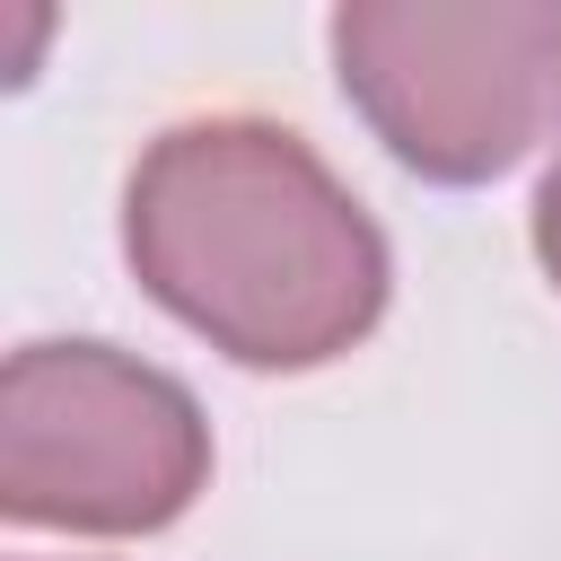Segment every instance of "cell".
Returning <instances> with one entry per match:
<instances>
[{
    "mask_svg": "<svg viewBox=\"0 0 561 561\" xmlns=\"http://www.w3.org/2000/svg\"><path fill=\"white\" fill-rule=\"evenodd\" d=\"M342 79L430 175H482L526 149L561 96V9H342Z\"/></svg>",
    "mask_w": 561,
    "mask_h": 561,
    "instance_id": "cell-1",
    "label": "cell"
},
{
    "mask_svg": "<svg viewBox=\"0 0 561 561\" xmlns=\"http://www.w3.org/2000/svg\"><path fill=\"white\" fill-rule=\"evenodd\" d=\"M543 254H552V272H561V167H552V184H543Z\"/></svg>",
    "mask_w": 561,
    "mask_h": 561,
    "instance_id": "cell-2",
    "label": "cell"
}]
</instances>
